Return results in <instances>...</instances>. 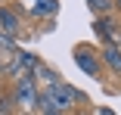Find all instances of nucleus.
<instances>
[{"mask_svg":"<svg viewBox=\"0 0 121 115\" xmlns=\"http://www.w3.org/2000/svg\"><path fill=\"white\" fill-rule=\"evenodd\" d=\"M43 93H47V100H50V112H68L75 103L84 100L81 90L71 87V84H65V81H59V84H53V87H47Z\"/></svg>","mask_w":121,"mask_h":115,"instance_id":"nucleus-1","label":"nucleus"},{"mask_svg":"<svg viewBox=\"0 0 121 115\" xmlns=\"http://www.w3.org/2000/svg\"><path fill=\"white\" fill-rule=\"evenodd\" d=\"M43 115H65V112H43Z\"/></svg>","mask_w":121,"mask_h":115,"instance_id":"nucleus-10","label":"nucleus"},{"mask_svg":"<svg viewBox=\"0 0 121 115\" xmlns=\"http://www.w3.org/2000/svg\"><path fill=\"white\" fill-rule=\"evenodd\" d=\"M0 50H16V37H9V34H3V31H0Z\"/></svg>","mask_w":121,"mask_h":115,"instance_id":"nucleus-8","label":"nucleus"},{"mask_svg":"<svg viewBox=\"0 0 121 115\" xmlns=\"http://www.w3.org/2000/svg\"><path fill=\"white\" fill-rule=\"evenodd\" d=\"M0 31L9 34V37H16V31H19V16H16V9L0 6Z\"/></svg>","mask_w":121,"mask_h":115,"instance_id":"nucleus-5","label":"nucleus"},{"mask_svg":"<svg viewBox=\"0 0 121 115\" xmlns=\"http://www.w3.org/2000/svg\"><path fill=\"white\" fill-rule=\"evenodd\" d=\"M34 13H37V16H40V13H56V0H37Z\"/></svg>","mask_w":121,"mask_h":115,"instance_id":"nucleus-7","label":"nucleus"},{"mask_svg":"<svg viewBox=\"0 0 121 115\" xmlns=\"http://www.w3.org/2000/svg\"><path fill=\"white\" fill-rule=\"evenodd\" d=\"M84 115H93V112H84Z\"/></svg>","mask_w":121,"mask_h":115,"instance_id":"nucleus-11","label":"nucleus"},{"mask_svg":"<svg viewBox=\"0 0 121 115\" xmlns=\"http://www.w3.org/2000/svg\"><path fill=\"white\" fill-rule=\"evenodd\" d=\"M99 62H103V65H109V72H115V75L121 78V47H115V44H103Z\"/></svg>","mask_w":121,"mask_h":115,"instance_id":"nucleus-4","label":"nucleus"},{"mask_svg":"<svg viewBox=\"0 0 121 115\" xmlns=\"http://www.w3.org/2000/svg\"><path fill=\"white\" fill-rule=\"evenodd\" d=\"M93 115H115V112H112V109H96Z\"/></svg>","mask_w":121,"mask_h":115,"instance_id":"nucleus-9","label":"nucleus"},{"mask_svg":"<svg viewBox=\"0 0 121 115\" xmlns=\"http://www.w3.org/2000/svg\"><path fill=\"white\" fill-rule=\"evenodd\" d=\"M0 72H3V65H0Z\"/></svg>","mask_w":121,"mask_h":115,"instance_id":"nucleus-12","label":"nucleus"},{"mask_svg":"<svg viewBox=\"0 0 121 115\" xmlns=\"http://www.w3.org/2000/svg\"><path fill=\"white\" fill-rule=\"evenodd\" d=\"M75 62H78L81 72L90 75V78H99V75H103V62H99V56H96V50H87L84 44L75 50Z\"/></svg>","mask_w":121,"mask_h":115,"instance_id":"nucleus-2","label":"nucleus"},{"mask_svg":"<svg viewBox=\"0 0 121 115\" xmlns=\"http://www.w3.org/2000/svg\"><path fill=\"white\" fill-rule=\"evenodd\" d=\"M13 100H16V106L31 109L34 100H37V84H34V78H19L16 87H13Z\"/></svg>","mask_w":121,"mask_h":115,"instance_id":"nucleus-3","label":"nucleus"},{"mask_svg":"<svg viewBox=\"0 0 121 115\" xmlns=\"http://www.w3.org/2000/svg\"><path fill=\"white\" fill-rule=\"evenodd\" d=\"M87 6H90L96 16H109V9H112L115 3H112V0H87Z\"/></svg>","mask_w":121,"mask_h":115,"instance_id":"nucleus-6","label":"nucleus"}]
</instances>
